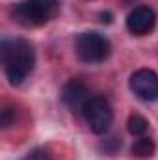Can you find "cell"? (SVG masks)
Instances as JSON below:
<instances>
[{
	"instance_id": "6da1fadb",
	"label": "cell",
	"mask_w": 158,
	"mask_h": 160,
	"mask_svg": "<svg viewBox=\"0 0 158 160\" xmlns=\"http://www.w3.org/2000/svg\"><path fill=\"white\" fill-rule=\"evenodd\" d=\"M2 62L4 71L11 86H21L30 77L36 65V50L32 41L24 38L2 41Z\"/></svg>"
},
{
	"instance_id": "7a4b0ae2",
	"label": "cell",
	"mask_w": 158,
	"mask_h": 160,
	"mask_svg": "<svg viewBox=\"0 0 158 160\" xmlns=\"http://www.w3.org/2000/svg\"><path fill=\"white\" fill-rule=\"evenodd\" d=\"M60 13L58 0H22L13 6L11 15L24 28H39Z\"/></svg>"
},
{
	"instance_id": "3957f363",
	"label": "cell",
	"mask_w": 158,
	"mask_h": 160,
	"mask_svg": "<svg viewBox=\"0 0 158 160\" xmlns=\"http://www.w3.org/2000/svg\"><path fill=\"white\" fill-rule=\"evenodd\" d=\"M82 116L86 118L93 134H106L114 123V110L108 102V99L97 95L87 101V104L82 110Z\"/></svg>"
},
{
	"instance_id": "277c9868",
	"label": "cell",
	"mask_w": 158,
	"mask_h": 160,
	"mask_svg": "<svg viewBox=\"0 0 158 160\" xmlns=\"http://www.w3.org/2000/svg\"><path fill=\"white\" fill-rule=\"evenodd\" d=\"M112 52V45L99 32H84L77 38V54L87 63H101Z\"/></svg>"
},
{
	"instance_id": "5b68a950",
	"label": "cell",
	"mask_w": 158,
	"mask_h": 160,
	"mask_svg": "<svg viewBox=\"0 0 158 160\" xmlns=\"http://www.w3.org/2000/svg\"><path fill=\"white\" fill-rule=\"evenodd\" d=\"M130 89L141 101L153 102L158 99V75L153 69H138L130 75Z\"/></svg>"
},
{
	"instance_id": "8992f818",
	"label": "cell",
	"mask_w": 158,
	"mask_h": 160,
	"mask_svg": "<svg viewBox=\"0 0 158 160\" xmlns=\"http://www.w3.org/2000/svg\"><path fill=\"white\" fill-rule=\"evenodd\" d=\"M156 26V13L149 6H138L134 8L126 17V30L132 36H147Z\"/></svg>"
},
{
	"instance_id": "52a82bcc",
	"label": "cell",
	"mask_w": 158,
	"mask_h": 160,
	"mask_svg": "<svg viewBox=\"0 0 158 160\" xmlns=\"http://www.w3.org/2000/svg\"><path fill=\"white\" fill-rule=\"evenodd\" d=\"M89 99H91V97H89V89H87V86H86L82 80L73 78L63 86L62 101L65 102V106H67L71 112H77V114L82 112Z\"/></svg>"
},
{
	"instance_id": "ba28073f",
	"label": "cell",
	"mask_w": 158,
	"mask_h": 160,
	"mask_svg": "<svg viewBox=\"0 0 158 160\" xmlns=\"http://www.w3.org/2000/svg\"><path fill=\"white\" fill-rule=\"evenodd\" d=\"M155 149H156L155 142H153L151 138L141 136V138H138V140L134 142V145H132L130 153H132L134 157H138V158H149V157H153V155H155Z\"/></svg>"
},
{
	"instance_id": "9c48e42d",
	"label": "cell",
	"mask_w": 158,
	"mask_h": 160,
	"mask_svg": "<svg viewBox=\"0 0 158 160\" xmlns=\"http://www.w3.org/2000/svg\"><path fill=\"white\" fill-rule=\"evenodd\" d=\"M126 128H128V132L132 134V136H138V138H141L147 130H149V121L145 119L143 116H140V114H132L128 121H126Z\"/></svg>"
}]
</instances>
